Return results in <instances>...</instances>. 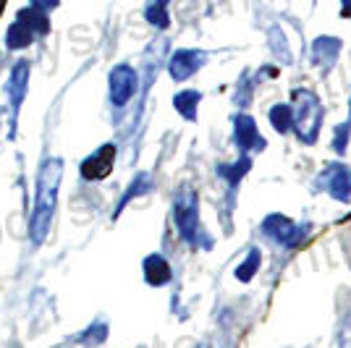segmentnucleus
Wrapping results in <instances>:
<instances>
[{
	"label": "nucleus",
	"mask_w": 351,
	"mask_h": 348,
	"mask_svg": "<svg viewBox=\"0 0 351 348\" xmlns=\"http://www.w3.org/2000/svg\"><path fill=\"white\" fill-rule=\"evenodd\" d=\"M60 178H63V160L47 158L43 165H40V173H37L34 207H32V220H29V233H32V244H34V247L45 244V238H47L50 220H53L56 202H58Z\"/></svg>",
	"instance_id": "obj_1"
},
{
	"label": "nucleus",
	"mask_w": 351,
	"mask_h": 348,
	"mask_svg": "<svg viewBox=\"0 0 351 348\" xmlns=\"http://www.w3.org/2000/svg\"><path fill=\"white\" fill-rule=\"evenodd\" d=\"M173 225L178 236L189 244V247H213V238L205 233L202 223H199V197L194 186L184 184L181 189L176 191L173 197Z\"/></svg>",
	"instance_id": "obj_2"
},
{
	"label": "nucleus",
	"mask_w": 351,
	"mask_h": 348,
	"mask_svg": "<svg viewBox=\"0 0 351 348\" xmlns=\"http://www.w3.org/2000/svg\"><path fill=\"white\" fill-rule=\"evenodd\" d=\"M291 110H293V131H296L299 142L315 145L322 129V116H325V108H322L320 97L312 89H296L293 92Z\"/></svg>",
	"instance_id": "obj_3"
},
{
	"label": "nucleus",
	"mask_w": 351,
	"mask_h": 348,
	"mask_svg": "<svg viewBox=\"0 0 351 348\" xmlns=\"http://www.w3.org/2000/svg\"><path fill=\"white\" fill-rule=\"evenodd\" d=\"M263 233L270 241H276L278 247L293 249L307 241L309 225H299V223H293L291 218H286V215H280V212H270V215L263 220Z\"/></svg>",
	"instance_id": "obj_4"
},
{
	"label": "nucleus",
	"mask_w": 351,
	"mask_h": 348,
	"mask_svg": "<svg viewBox=\"0 0 351 348\" xmlns=\"http://www.w3.org/2000/svg\"><path fill=\"white\" fill-rule=\"evenodd\" d=\"M139 89V73L129 63H118L108 73V97L113 108H126Z\"/></svg>",
	"instance_id": "obj_5"
},
{
	"label": "nucleus",
	"mask_w": 351,
	"mask_h": 348,
	"mask_svg": "<svg viewBox=\"0 0 351 348\" xmlns=\"http://www.w3.org/2000/svg\"><path fill=\"white\" fill-rule=\"evenodd\" d=\"M317 186L325 194H330L336 202H349L351 199V168L343 162H330L320 175Z\"/></svg>",
	"instance_id": "obj_6"
},
{
	"label": "nucleus",
	"mask_w": 351,
	"mask_h": 348,
	"mask_svg": "<svg viewBox=\"0 0 351 348\" xmlns=\"http://www.w3.org/2000/svg\"><path fill=\"white\" fill-rule=\"evenodd\" d=\"M113 165H116V145H103L97 147L89 158L82 160L79 173L84 181H103L105 175H110Z\"/></svg>",
	"instance_id": "obj_7"
},
{
	"label": "nucleus",
	"mask_w": 351,
	"mask_h": 348,
	"mask_svg": "<svg viewBox=\"0 0 351 348\" xmlns=\"http://www.w3.org/2000/svg\"><path fill=\"white\" fill-rule=\"evenodd\" d=\"M207 53L205 50H191V47H184V50H176L171 60H168V73L173 82H186L194 73L205 66Z\"/></svg>",
	"instance_id": "obj_8"
},
{
	"label": "nucleus",
	"mask_w": 351,
	"mask_h": 348,
	"mask_svg": "<svg viewBox=\"0 0 351 348\" xmlns=\"http://www.w3.org/2000/svg\"><path fill=\"white\" fill-rule=\"evenodd\" d=\"M234 142L241 152H257V149H265L263 134L257 131L254 118L247 116V113H236L234 116Z\"/></svg>",
	"instance_id": "obj_9"
},
{
	"label": "nucleus",
	"mask_w": 351,
	"mask_h": 348,
	"mask_svg": "<svg viewBox=\"0 0 351 348\" xmlns=\"http://www.w3.org/2000/svg\"><path fill=\"white\" fill-rule=\"evenodd\" d=\"M27 82H29V60H16L14 69H11V79H8V97H11V105H14V113L19 110V105L24 102V92H27Z\"/></svg>",
	"instance_id": "obj_10"
},
{
	"label": "nucleus",
	"mask_w": 351,
	"mask_h": 348,
	"mask_svg": "<svg viewBox=\"0 0 351 348\" xmlns=\"http://www.w3.org/2000/svg\"><path fill=\"white\" fill-rule=\"evenodd\" d=\"M142 270H145V280L152 288L168 286L171 277H173V270H171V264H168V260L162 254H149L145 260V264H142Z\"/></svg>",
	"instance_id": "obj_11"
},
{
	"label": "nucleus",
	"mask_w": 351,
	"mask_h": 348,
	"mask_svg": "<svg viewBox=\"0 0 351 348\" xmlns=\"http://www.w3.org/2000/svg\"><path fill=\"white\" fill-rule=\"evenodd\" d=\"M338 53H341V40L338 37H317L312 42V60H315V66H320L322 71H328L336 63Z\"/></svg>",
	"instance_id": "obj_12"
},
{
	"label": "nucleus",
	"mask_w": 351,
	"mask_h": 348,
	"mask_svg": "<svg viewBox=\"0 0 351 348\" xmlns=\"http://www.w3.org/2000/svg\"><path fill=\"white\" fill-rule=\"evenodd\" d=\"M16 21H21L34 37H47L50 34V16L45 14V11H40V8H34V5L21 8L16 14Z\"/></svg>",
	"instance_id": "obj_13"
},
{
	"label": "nucleus",
	"mask_w": 351,
	"mask_h": 348,
	"mask_svg": "<svg viewBox=\"0 0 351 348\" xmlns=\"http://www.w3.org/2000/svg\"><path fill=\"white\" fill-rule=\"evenodd\" d=\"M199 102H202V95L197 89H184L173 97V108L181 113L184 121H197V110H199Z\"/></svg>",
	"instance_id": "obj_14"
},
{
	"label": "nucleus",
	"mask_w": 351,
	"mask_h": 348,
	"mask_svg": "<svg viewBox=\"0 0 351 348\" xmlns=\"http://www.w3.org/2000/svg\"><path fill=\"white\" fill-rule=\"evenodd\" d=\"M168 3H171V0H147L145 18H147V24H149V27H155V29H168V27H171Z\"/></svg>",
	"instance_id": "obj_15"
},
{
	"label": "nucleus",
	"mask_w": 351,
	"mask_h": 348,
	"mask_svg": "<svg viewBox=\"0 0 351 348\" xmlns=\"http://www.w3.org/2000/svg\"><path fill=\"white\" fill-rule=\"evenodd\" d=\"M34 40H37V37H34V34H32L21 21H14V24L5 29V47H8V50H14V53L27 50Z\"/></svg>",
	"instance_id": "obj_16"
},
{
	"label": "nucleus",
	"mask_w": 351,
	"mask_h": 348,
	"mask_svg": "<svg viewBox=\"0 0 351 348\" xmlns=\"http://www.w3.org/2000/svg\"><path fill=\"white\" fill-rule=\"evenodd\" d=\"M152 189V175L149 173H136V178H134L132 184H129V189L123 191V197H121V202H118L116 212L113 215H121V210L126 207V204L132 202V199H136V197H142V194H147V191Z\"/></svg>",
	"instance_id": "obj_17"
},
{
	"label": "nucleus",
	"mask_w": 351,
	"mask_h": 348,
	"mask_svg": "<svg viewBox=\"0 0 351 348\" xmlns=\"http://www.w3.org/2000/svg\"><path fill=\"white\" fill-rule=\"evenodd\" d=\"M270 123H273V129L278 131V134H291V131H293L291 105H286V102L273 105V108H270Z\"/></svg>",
	"instance_id": "obj_18"
},
{
	"label": "nucleus",
	"mask_w": 351,
	"mask_h": 348,
	"mask_svg": "<svg viewBox=\"0 0 351 348\" xmlns=\"http://www.w3.org/2000/svg\"><path fill=\"white\" fill-rule=\"evenodd\" d=\"M260 264H263V251L257 247H252L247 251V257L244 262L236 267V280H241V283H249L252 277L257 275V270H260Z\"/></svg>",
	"instance_id": "obj_19"
},
{
	"label": "nucleus",
	"mask_w": 351,
	"mask_h": 348,
	"mask_svg": "<svg viewBox=\"0 0 351 348\" xmlns=\"http://www.w3.org/2000/svg\"><path fill=\"white\" fill-rule=\"evenodd\" d=\"M249 168H252V160H249V155H244L239 162H231V165H218V173L223 175V181H226L231 189H236V186H239V181L247 175Z\"/></svg>",
	"instance_id": "obj_20"
},
{
	"label": "nucleus",
	"mask_w": 351,
	"mask_h": 348,
	"mask_svg": "<svg viewBox=\"0 0 351 348\" xmlns=\"http://www.w3.org/2000/svg\"><path fill=\"white\" fill-rule=\"evenodd\" d=\"M84 343H92V346H97V343H103L105 338H108V325H103V322H97V325H92L87 333L79 335Z\"/></svg>",
	"instance_id": "obj_21"
},
{
	"label": "nucleus",
	"mask_w": 351,
	"mask_h": 348,
	"mask_svg": "<svg viewBox=\"0 0 351 348\" xmlns=\"http://www.w3.org/2000/svg\"><path fill=\"white\" fill-rule=\"evenodd\" d=\"M252 92H254V82H249L247 73H244V79L236 84V102H239L241 108H247L249 102H252Z\"/></svg>",
	"instance_id": "obj_22"
},
{
	"label": "nucleus",
	"mask_w": 351,
	"mask_h": 348,
	"mask_svg": "<svg viewBox=\"0 0 351 348\" xmlns=\"http://www.w3.org/2000/svg\"><path fill=\"white\" fill-rule=\"evenodd\" d=\"M349 134H351V121L341 123V126L336 129V139H333V149H336V155H343V152H346V145H349Z\"/></svg>",
	"instance_id": "obj_23"
},
{
	"label": "nucleus",
	"mask_w": 351,
	"mask_h": 348,
	"mask_svg": "<svg viewBox=\"0 0 351 348\" xmlns=\"http://www.w3.org/2000/svg\"><path fill=\"white\" fill-rule=\"evenodd\" d=\"M338 348H351V314L341 322V333H338Z\"/></svg>",
	"instance_id": "obj_24"
},
{
	"label": "nucleus",
	"mask_w": 351,
	"mask_h": 348,
	"mask_svg": "<svg viewBox=\"0 0 351 348\" xmlns=\"http://www.w3.org/2000/svg\"><path fill=\"white\" fill-rule=\"evenodd\" d=\"M270 42L276 45L273 50H278V32H276V29L270 32ZM280 47H283V63H289V60H291V55H289V47H286V40H283V32H280Z\"/></svg>",
	"instance_id": "obj_25"
},
{
	"label": "nucleus",
	"mask_w": 351,
	"mask_h": 348,
	"mask_svg": "<svg viewBox=\"0 0 351 348\" xmlns=\"http://www.w3.org/2000/svg\"><path fill=\"white\" fill-rule=\"evenodd\" d=\"M60 0H29V5H34V8H40V11H45V14H50L53 8H58Z\"/></svg>",
	"instance_id": "obj_26"
},
{
	"label": "nucleus",
	"mask_w": 351,
	"mask_h": 348,
	"mask_svg": "<svg viewBox=\"0 0 351 348\" xmlns=\"http://www.w3.org/2000/svg\"><path fill=\"white\" fill-rule=\"evenodd\" d=\"M341 16L351 18V0H341Z\"/></svg>",
	"instance_id": "obj_27"
},
{
	"label": "nucleus",
	"mask_w": 351,
	"mask_h": 348,
	"mask_svg": "<svg viewBox=\"0 0 351 348\" xmlns=\"http://www.w3.org/2000/svg\"><path fill=\"white\" fill-rule=\"evenodd\" d=\"M349 121H351V100H349Z\"/></svg>",
	"instance_id": "obj_28"
}]
</instances>
